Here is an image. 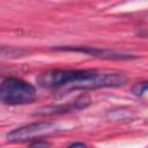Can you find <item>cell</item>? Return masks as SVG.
<instances>
[{
	"label": "cell",
	"instance_id": "obj_1",
	"mask_svg": "<svg viewBox=\"0 0 148 148\" xmlns=\"http://www.w3.org/2000/svg\"><path fill=\"white\" fill-rule=\"evenodd\" d=\"M96 72L92 69H52L39 74L36 81L39 87L46 89L68 87L69 90H91Z\"/></svg>",
	"mask_w": 148,
	"mask_h": 148
},
{
	"label": "cell",
	"instance_id": "obj_2",
	"mask_svg": "<svg viewBox=\"0 0 148 148\" xmlns=\"http://www.w3.org/2000/svg\"><path fill=\"white\" fill-rule=\"evenodd\" d=\"M36 98L35 87L18 77H6L0 84V99L8 105L31 103Z\"/></svg>",
	"mask_w": 148,
	"mask_h": 148
},
{
	"label": "cell",
	"instance_id": "obj_3",
	"mask_svg": "<svg viewBox=\"0 0 148 148\" xmlns=\"http://www.w3.org/2000/svg\"><path fill=\"white\" fill-rule=\"evenodd\" d=\"M57 125L51 121H38L21 126L7 133L6 138L10 142H24L36 140L42 136L57 132Z\"/></svg>",
	"mask_w": 148,
	"mask_h": 148
},
{
	"label": "cell",
	"instance_id": "obj_4",
	"mask_svg": "<svg viewBox=\"0 0 148 148\" xmlns=\"http://www.w3.org/2000/svg\"><path fill=\"white\" fill-rule=\"evenodd\" d=\"M53 50L57 51H73V52H82L87 53L94 57L103 58V59H109V60H131V59H136V56L133 54H127V53H121V52H116L112 50L108 49H98V47H92V46H56Z\"/></svg>",
	"mask_w": 148,
	"mask_h": 148
},
{
	"label": "cell",
	"instance_id": "obj_5",
	"mask_svg": "<svg viewBox=\"0 0 148 148\" xmlns=\"http://www.w3.org/2000/svg\"><path fill=\"white\" fill-rule=\"evenodd\" d=\"M91 99L88 95L83 94L76 97L73 102L68 104H60V105H50V106H42L36 110V114L39 116H51V114H59V113H65V112H71V111H76L87 108L90 104Z\"/></svg>",
	"mask_w": 148,
	"mask_h": 148
},
{
	"label": "cell",
	"instance_id": "obj_6",
	"mask_svg": "<svg viewBox=\"0 0 148 148\" xmlns=\"http://www.w3.org/2000/svg\"><path fill=\"white\" fill-rule=\"evenodd\" d=\"M132 92L135 96H143L145 94H147L148 92V81H141V82L135 83L132 88Z\"/></svg>",
	"mask_w": 148,
	"mask_h": 148
},
{
	"label": "cell",
	"instance_id": "obj_7",
	"mask_svg": "<svg viewBox=\"0 0 148 148\" xmlns=\"http://www.w3.org/2000/svg\"><path fill=\"white\" fill-rule=\"evenodd\" d=\"M28 148H51L50 142L44 141V140H37L35 142H32Z\"/></svg>",
	"mask_w": 148,
	"mask_h": 148
},
{
	"label": "cell",
	"instance_id": "obj_8",
	"mask_svg": "<svg viewBox=\"0 0 148 148\" xmlns=\"http://www.w3.org/2000/svg\"><path fill=\"white\" fill-rule=\"evenodd\" d=\"M68 148H87V146L82 142H74V143L69 145Z\"/></svg>",
	"mask_w": 148,
	"mask_h": 148
}]
</instances>
